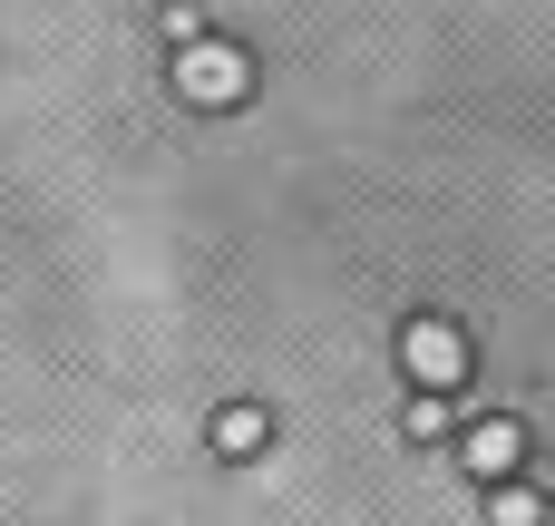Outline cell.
<instances>
[{"mask_svg": "<svg viewBox=\"0 0 555 526\" xmlns=\"http://www.w3.org/2000/svg\"><path fill=\"white\" fill-rule=\"evenodd\" d=\"M176 98H185V107H244V98H254V59H244L234 39L195 29V39H176Z\"/></svg>", "mask_w": 555, "mask_h": 526, "instance_id": "1", "label": "cell"}, {"mask_svg": "<svg viewBox=\"0 0 555 526\" xmlns=\"http://www.w3.org/2000/svg\"><path fill=\"white\" fill-rule=\"evenodd\" d=\"M400 371H410L420 390H468V332L439 322V312H420V322L400 332Z\"/></svg>", "mask_w": 555, "mask_h": 526, "instance_id": "2", "label": "cell"}, {"mask_svg": "<svg viewBox=\"0 0 555 526\" xmlns=\"http://www.w3.org/2000/svg\"><path fill=\"white\" fill-rule=\"evenodd\" d=\"M449 449H459V469H468V478H488V488H498V478H517V469H527V420H468Z\"/></svg>", "mask_w": 555, "mask_h": 526, "instance_id": "3", "label": "cell"}, {"mask_svg": "<svg viewBox=\"0 0 555 526\" xmlns=\"http://www.w3.org/2000/svg\"><path fill=\"white\" fill-rule=\"evenodd\" d=\"M205 439H215V459H234V469H244V459H263L273 420H263L254 400H234V410H215V429H205Z\"/></svg>", "mask_w": 555, "mask_h": 526, "instance_id": "4", "label": "cell"}, {"mask_svg": "<svg viewBox=\"0 0 555 526\" xmlns=\"http://www.w3.org/2000/svg\"><path fill=\"white\" fill-rule=\"evenodd\" d=\"M400 429H410V439H420V449H449V439H459V420H449V390H420V400H410V420H400Z\"/></svg>", "mask_w": 555, "mask_h": 526, "instance_id": "5", "label": "cell"}, {"mask_svg": "<svg viewBox=\"0 0 555 526\" xmlns=\"http://www.w3.org/2000/svg\"><path fill=\"white\" fill-rule=\"evenodd\" d=\"M488 526H546V498L517 488V478H498V488H488Z\"/></svg>", "mask_w": 555, "mask_h": 526, "instance_id": "6", "label": "cell"}, {"mask_svg": "<svg viewBox=\"0 0 555 526\" xmlns=\"http://www.w3.org/2000/svg\"><path fill=\"white\" fill-rule=\"evenodd\" d=\"M546 526H555V498H546Z\"/></svg>", "mask_w": 555, "mask_h": 526, "instance_id": "7", "label": "cell"}]
</instances>
